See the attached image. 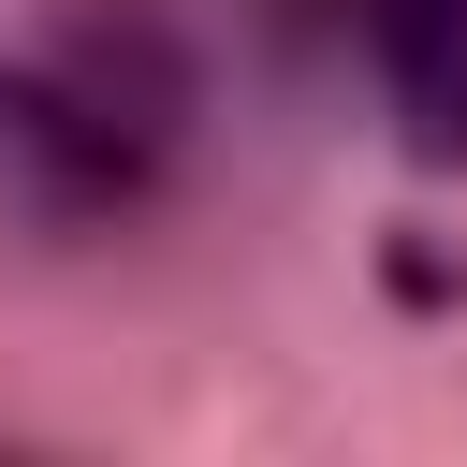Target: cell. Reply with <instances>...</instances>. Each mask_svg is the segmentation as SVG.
<instances>
[{
  "label": "cell",
  "mask_w": 467,
  "mask_h": 467,
  "mask_svg": "<svg viewBox=\"0 0 467 467\" xmlns=\"http://www.w3.org/2000/svg\"><path fill=\"white\" fill-rule=\"evenodd\" d=\"M365 44H379V88H394V131L409 161H467V0H365Z\"/></svg>",
  "instance_id": "6da1fadb"
}]
</instances>
